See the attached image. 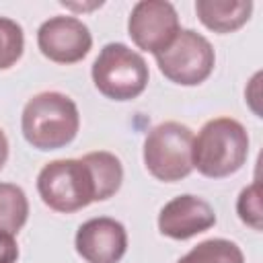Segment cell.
<instances>
[{
    "label": "cell",
    "mask_w": 263,
    "mask_h": 263,
    "mask_svg": "<svg viewBox=\"0 0 263 263\" xmlns=\"http://www.w3.org/2000/svg\"><path fill=\"white\" fill-rule=\"evenodd\" d=\"M80 127L76 103L58 90H45L31 97L21 115L25 140L37 150H60L68 146Z\"/></svg>",
    "instance_id": "1"
},
{
    "label": "cell",
    "mask_w": 263,
    "mask_h": 263,
    "mask_svg": "<svg viewBox=\"0 0 263 263\" xmlns=\"http://www.w3.org/2000/svg\"><path fill=\"white\" fill-rule=\"evenodd\" d=\"M249 156V134L232 117H216L203 123L193 138L191 160L203 177L222 179L234 175Z\"/></svg>",
    "instance_id": "2"
},
{
    "label": "cell",
    "mask_w": 263,
    "mask_h": 263,
    "mask_svg": "<svg viewBox=\"0 0 263 263\" xmlns=\"http://www.w3.org/2000/svg\"><path fill=\"white\" fill-rule=\"evenodd\" d=\"M37 191L41 201L60 214H72L92 201H101L99 185L86 156L47 162L37 175Z\"/></svg>",
    "instance_id": "3"
},
{
    "label": "cell",
    "mask_w": 263,
    "mask_h": 263,
    "mask_svg": "<svg viewBox=\"0 0 263 263\" xmlns=\"http://www.w3.org/2000/svg\"><path fill=\"white\" fill-rule=\"evenodd\" d=\"M92 82L101 95L113 101H132L148 86L146 60L125 43H107L90 68Z\"/></svg>",
    "instance_id": "4"
},
{
    "label": "cell",
    "mask_w": 263,
    "mask_h": 263,
    "mask_svg": "<svg viewBox=\"0 0 263 263\" xmlns=\"http://www.w3.org/2000/svg\"><path fill=\"white\" fill-rule=\"evenodd\" d=\"M193 132L179 121H162L144 140V164L148 173L164 183H175L193 171Z\"/></svg>",
    "instance_id": "5"
},
{
    "label": "cell",
    "mask_w": 263,
    "mask_h": 263,
    "mask_svg": "<svg viewBox=\"0 0 263 263\" xmlns=\"http://www.w3.org/2000/svg\"><path fill=\"white\" fill-rule=\"evenodd\" d=\"M154 58L164 78L181 86L201 84L210 78L216 64L212 43L193 29H181L175 39Z\"/></svg>",
    "instance_id": "6"
},
{
    "label": "cell",
    "mask_w": 263,
    "mask_h": 263,
    "mask_svg": "<svg viewBox=\"0 0 263 263\" xmlns=\"http://www.w3.org/2000/svg\"><path fill=\"white\" fill-rule=\"evenodd\" d=\"M179 31V14L166 0H140L127 18V35L132 41L154 55L162 51Z\"/></svg>",
    "instance_id": "7"
},
{
    "label": "cell",
    "mask_w": 263,
    "mask_h": 263,
    "mask_svg": "<svg viewBox=\"0 0 263 263\" xmlns=\"http://www.w3.org/2000/svg\"><path fill=\"white\" fill-rule=\"evenodd\" d=\"M37 47L55 64H76L90 51L92 35L76 16H51L37 31Z\"/></svg>",
    "instance_id": "8"
},
{
    "label": "cell",
    "mask_w": 263,
    "mask_h": 263,
    "mask_svg": "<svg viewBox=\"0 0 263 263\" xmlns=\"http://www.w3.org/2000/svg\"><path fill=\"white\" fill-rule=\"evenodd\" d=\"M74 245L86 263H119L127 251V232L115 218L99 216L80 224Z\"/></svg>",
    "instance_id": "9"
},
{
    "label": "cell",
    "mask_w": 263,
    "mask_h": 263,
    "mask_svg": "<svg viewBox=\"0 0 263 263\" xmlns=\"http://www.w3.org/2000/svg\"><path fill=\"white\" fill-rule=\"evenodd\" d=\"M216 224L214 208L197 195H177L166 201L158 214V230L173 240H187Z\"/></svg>",
    "instance_id": "10"
},
{
    "label": "cell",
    "mask_w": 263,
    "mask_h": 263,
    "mask_svg": "<svg viewBox=\"0 0 263 263\" xmlns=\"http://www.w3.org/2000/svg\"><path fill=\"white\" fill-rule=\"evenodd\" d=\"M197 18L214 33H232L240 29L253 12L251 0H197Z\"/></svg>",
    "instance_id": "11"
},
{
    "label": "cell",
    "mask_w": 263,
    "mask_h": 263,
    "mask_svg": "<svg viewBox=\"0 0 263 263\" xmlns=\"http://www.w3.org/2000/svg\"><path fill=\"white\" fill-rule=\"evenodd\" d=\"M29 218V199L14 183H0V232L16 234Z\"/></svg>",
    "instance_id": "12"
},
{
    "label": "cell",
    "mask_w": 263,
    "mask_h": 263,
    "mask_svg": "<svg viewBox=\"0 0 263 263\" xmlns=\"http://www.w3.org/2000/svg\"><path fill=\"white\" fill-rule=\"evenodd\" d=\"M177 263H245L240 247L226 238H208L195 245Z\"/></svg>",
    "instance_id": "13"
},
{
    "label": "cell",
    "mask_w": 263,
    "mask_h": 263,
    "mask_svg": "<svg viewBox=\"0 0 263 263\" xmlns=\"http://www.w3.org/2000/svg\"><path fill=\"white\" fill-rule=\"evenodd\" d=\"M23 49V27L8 16H0V70H8L10 66H14L21 60Z\"/></svg>",
    "instance_id": "14"
},
{
    "label": "cell",
    "mask_w": 263,
    "mask_h": 263,
    "mask_svg": "<svg viewBox=\"0 0 263 263\" xmlns=\"http://www.w3.org/2000/svg\"><path fill=\"white\" fill-rule=\"evenodd\" d=\"M236 212L238 218L251 226L253 230H261V193H259V183H251L245 187L236 199Z\"/></svg>",
    "instance_id": "15"
},
{
    "label": "cell",
    "mask_w": 263,
    "mask_h": 263,
    "mask_svg": "<svg viewBox=\"0 0 263 263\" xmlns=\"http://www.w3.org/2000/svg\"><path fill=\"white\" fill-rule=\"evenodd\" d=\"M18 259V245L14 234L0 232V263H16Z\"/></svg>",
    "instance_id": "16"
},
{
    "label": "cell",
    "mask_w": 263,
    "mask_h": 263,
    "mask_svg": "<svg viewBox=\"0 0 263 263\" xmlns=\"http://www.w3.org/2000/svg\"><path fill=\"white\" fill-rule=\"evenodd\" d=\"M6 160H8V140H6L4 129L0 127V171L4 168Z\"/></svg>",
    "instance_id": "17"
}]
</instances>
